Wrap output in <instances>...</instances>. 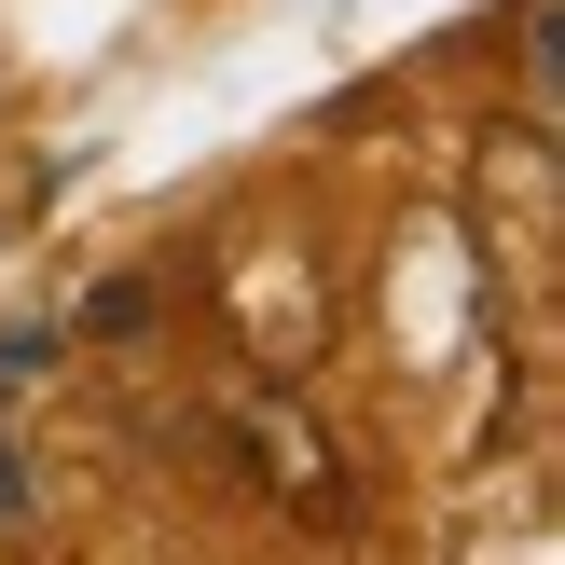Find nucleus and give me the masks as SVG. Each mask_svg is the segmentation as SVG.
<instances>
[{
    "mask_svg": "<svg viewBox=\"0 0 565 565\" xmlns=\"http://www.w3.org/2000/svg\"><path fill=\"white\" fill-rule=\"evenodd\" d=\"M248 456H263V483H290V497H331V441L303 428V414H248Z\"/></svg>",
    "mask_w": 565,
    "mask_h": 565,
    "instance_id": "1",
    "label": "nucleus"
}]
</instances>
